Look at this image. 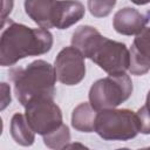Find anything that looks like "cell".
<instances>
[{"label": "cell", "instance_id": "1", "mask_svg": "<svg viewBox=\"0 0 150 150\" xmlns=\"http://www.w3.org/2000/svg\"><path fill=\"white\" fill-rule=\"evenodd\" d=\"M71 46L108 74H120L129 69L130 53L127 46L103 36L95 27H77L71 35Z\"/></svg>", "mask_w": 150, "mask_h": 150}, {"label": "cell", "instance_id": "2", "mask_svg": "<svg viewBox=\"0 0 150 150\" xmlns=\"http://www.w3.org/2000/svg\"><path fill=\"white\" fill-rule=\"evenodd\" d=\"M53 47V34L46 28H30L8 21L0 38V64L8 67L27 56L48 53Z\"/></svg>", "mask_w": 150, "mask_h": 150}, {"label": "cell", "instance_id": "3", "mask_svg": "<svg viewBox=\"0 0 150 150\" xmlns=\"http://www.w3.org/2000/svg\"><path fill=\"white\" fill-rule=\"evenodd\" d=\"M14 83V94L21 105L39 98H54L56 74L54 66L35 60L26 67L12 68L8 73Z\"/></svg>", "mask_w": 150, "mask_h": 150}, {"label": "cell", "instance_id": "4", "mask_svg": "<svg viewBox=\"0 0 150 150\" xmlns=\"http://www.w3.org/2000/svg\"><path fill=\"white\" fill-rule=\"evenodd\" d=\"M132 94V81L124 71L108 74L107 77L95 81L89 89V102L97 110L116 108Z\"/></svg>", "mask_w": 150, "mask_h": 150}, {"label": "cell", "instance_id": "5", "mask_svg": "<svg viewBox=\"0 0 150 150\" xmlns=\"http://www.w3.org/2000/svg\"><path fill=\"white\" fill-rule=\"evenodd\" d=\"M95 132L105 141H129L138 132L136 112L129 109H103L97 112Z\"/></svg>", "mask_w": 150, "mask_h": 150}, {"label": "cell", "instance_id": "6", "mask_svg": "<svg viewBox=\"0 0 150 150\" xmlns=\"http://www.w3.org/2000/svg\"><path fill=\"white\" fill-rule=\"evenodd\" d=\"M25 116L35 131L45 136L62 124V111L54 98H39L25 105Z\"/></svg>", "mask_w": 150, "mask_h": 150}, {"label": "cell", "instance_id": "7", "mask_svg": "<svg viewBox=\"0 0 150 150\" xmlns=\"http://www.w3.org/2000/svg\"><path fill=\"white\" fill-rule=\"evenodd\" d=\"M84 55L74 46L61 49L54 61L57 81L66 86L79 84L86 76Z\"/></svg>", "mask_w": 150, "mask_h": 150}, {"label": "cell", "instance_id": "8", "mask_svg": "<svg viewBox=\"0 0 150 150\" xmlns=\"http://www.w3.org/2000/svg\"><path fill=\"white\" fill-rule=\"evenodd\" d=\"M129 71L132 75L142 76L150 70V25L144 23L142 30L136 35L129 49Z\"/></svg>", "mask_w": 150, "mask_h": 150}, {"label": "cell", "instance_id": "9", "mask_svg": "<svg viewBox=\"0 0 150 150\" xmlns=\"http://www.w3.org/2000/svg\"><path fill=\"white\" fill-rule=\"evenodd\" d=\"M86 9L79 0H57L54 14V28L66 29L84 16Z\"/></svg>", "mask_w": 150, "mask_h": 150}, {"label": "cell", "instance_id": "10", "mask_svg": "<svg viewBox=\"0 0 150 150\" xmlns=\"http://www.w3.org/2000/svg\"><path fill=\"white\" fill-rule=\"evenodd\" d=\"M145 18L136 8L124 7L118 9L112 19L114 29L122 35H137L144 27Z\"/></svg>", "mask_w": 150, "mask_h": 150}, {"label": "cell", "instance_id": "11", "mask_svg": "<svg viewBox=\"0 0 150 150\" xmlns=\"http://www.w3.org/2000/svg\"><path fill=\"white\" fill-rule=\"evenodd\" d=\"M57 0H25L26 14L40 27L54 28V14Z\"/></svg>", "mask_w": 150, "mask_h": 150}, {"label": "cell", "instance_id": "12", "mask_svg": "<svg viewBox=\"0 0 150 150\" xmlns=\"http://www.w3.org/2000/svg\"><path fill=\"white\" fill-rule=\"evenodd\" d=\"M97 110L90 104V102H82L76 105L71 112V127L81 132L95 131V122Z\"/></svg>", "mask_w": 150, "mask_h": 150}, {"label": "cell", "instance_id": "13", "mask_svg": "<svg viewBox=\"0 0 150 150\" xmlns=\"http://www.w3.org/2000/svg\"><path fill=\"white\" fill-rule=\"evenodd\" d=\"M9 131L15 143L22 146H30L35 141V131L29 125L25 115L15 112L12 116Z\"/></svg>", "mask_w": 150, "mask_h": 150}, {"label": "cell", "instance_id": "14", "mask_svg": "<svg viewBox=\"0 0 150 150\" xmlns=\"http://www.w3.org/2000/svg\"><path fill=\"white\" fill-rule=\"evenodd\" d=\"M43 137V143L46 146L50 149H66V146L70 142V131L67 124H61L59 128L53 130L52 132L42 136Z\"/></svg>", "mask_w": 150, "mask_h": 150}, {"label": "cell", "instance_id": "15", "mask_svg": "<svg viewBox=\"0 0 150 150\" xmlns=\"http://www.w3.org/2000/svg\"><path fill=\"white\" fill-rule=\"evenodd\" d=\"M116 5V0H87V7L95 18L108 16Z\"/></svg>", "mask_w": 150, "mask_h": 150}, {"label": "cell", "instance_id": "16", "mask_svg": "<svg viewBox=\"0 0 150 150\" xmlns=\"http://www.w3.org/2000/svg\"><path fill=\"white\" fill-rule=\"evenodd\" d=\"M136 116H137V121H138L139 132L144 134V135H149L150 134V112L148 111L145 105L141 107L136 111Z\"/></svg>", "mask_w": 150, "mask_h": 150}, {"label": "cell", "instance_id": "17", "mask_svg": "<svg viewBox=\"0 0 150 150\" xmlns=\"http://www.w3.org/2000/svg\"><path fill=\"white\" fill-rule=\"evenodd\" d=\"M11 88L7 86V83H1V110H4L9 103H11Z\"/></svg>", "mask_w": 150, "mask_h": 150}, {"label": "cell", "instance_id": "18", "mask_svg": "<svg viewBox=\"0 0 150 150\" xmlns=\"http://www.w3.org/2000/svg\"><path fill=\"white\" fill-rule=\"evenodd\" d=\"M13 8V0H4L2 2V25L7 20V15L12 12Z\"/></svg>", "mask_w": 150, "mask_h": 150}, {"label": "cell", "instance_id": "19", "mask_svg": "<svg viewBox=\"0 0 150 150\" xmlns=\"http://www.w3.org/2000/svg\"><path fill=\"white\" fill-rule=\"evenodd\" d=\"M132 4H135V5H146V4H149L150 2V0H130Z\"/></svg>", "mask_w": 150, "mask_h": 150}, {"label": "cell", "instance_id": "20", "mask_svg": "<svg viewBox=\"0 0 150 150\" xmlns=\"http://www.w3.org/2000/svg\"><path fill=\"white\" fill-rule=\"evenodd\" d=\"M145 108L148 109V111L150 112V90L148 91V95H146V100H145Z\"/></svg>", "mask_w": 150, "mask_h": 150}, {"label": "cell", "instance_id": "21", "mask_svg": "<svg viewBox=\"0 0 150 150\" xmlns=\"http://www.w3.org/2000/svg\"><path fill=\"white\" fill-rule=\"evenodd\" d=\"M144 18H145V23L150 25V9L146 11V13L144 14Z\"/></svg>", "mask_w": 150, "mask_h": 150}]
</instances>
